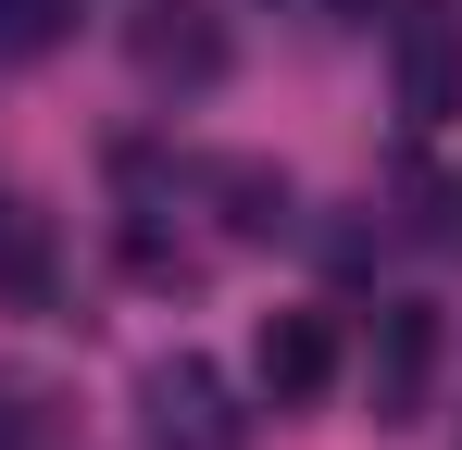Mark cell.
Instances as JSON below:
<instances>
[{
    "label": "cell",
    "instance_id": "cell-1",
    "mask_svg": "<svg viewBox=\"0 0 462 450\" xmlns=\"http://www.w3.org/2000/svg\"><path fill=\"white\" fill-rule=\"evenodd\" d=\"M138 450H250V413L226 400V375L200 351H162L138 375Z\"/></svg>",
    "mask_w": 462,
    "mask_h": 450
},
{
    "label": "cell",
    "instance_id": "cell-2",
    "mask_svg": "<svg viewBox=\"0 0 462 450\" xmlns=\"http://www.w3.org/2000/svg\"><path fill=\"white\" fill-rule=\"evenodd\" d=\"M425 388H438V313H425V300H375V351H363V400H375V426H412Z\"/></svg>",
    "mask_w": 462,
    "mask_h": 450
},
{
    "label": "cell",
    "instance_id": "cell-5",
    "mask_svg": "<svg viewBox=\"0 0 462 450\" xmlns=\"http://www.w3.org/2000/svg\"><path fill=\"white\" fill-rule=\"evenodd\" d=\"M450 100H462V51H450V25H438V13H400V113H412V126H438Z\"/></svg>",
    "mask_w": 462,
    "mask_h": 450
},
{
    "label": "cell",
    "instance_id": "cell-7",
    "mask_svg": "<svg viewBox=\"0 0 462 450\" xmlns=\"http://www.w3.org/2000/svg\"><path fill=\"white\" fill-rule=\"evenodd\" d=\"M0 450H76V400H63L51 375L0 363Z\"/></svg>",
    "mask_w": 462,
    "mask_h": 450
},
{
    "label": "cell",
    "instance_id": "cell-3",
    "mask_svg": "<svg viewBox=\"0 0 462 450\" xmlns=\"http://www.w3.org/2000/svg\"><path fill=\"white\" fill-rule=\"evenodd\" d=\"M250 375H263V400L275 413H300L337 388V325L325 313H263V338H250Z\"/></svg>",
    "mask_w": 462,
    "mask_h": 450
},
{
    "label": "cell",
    "instance_id": "cell-9",
    "mask_svg": "<svg viewBox=\"0 0 462 450\" xmlns=\"http://www.w3.org/2000/svg\"><path fill=\"white\" fill-rule=\"evenodd\" d=\"M76 38V0H0V63H38Z\"/></svg>",
    "mask_w": 462,
    "mask_h": 450
},
{
    "label": "cell",
    "instance_id": "cell-10",
    "mask_svg": "<svg viewBox=\"0 0 462 450\" xmlns=\"http://www.w3.org/2000/svg\"><path fill=\"white\" fill-rule=\"evenodd\" d=\"M438 238L462 250V175H438Z\"/></svg>",
    "mask_w": 462,
    "mask_h": 450
},
{
    "label": "cell",
    "instance_id": "cell-6",
    "mask_svg": "<svg viewBox=\"0 0 462 450\" xmlns=\"http://www.w3.org/2000/svg\"><path fill=\"white\" fill-rule=\"evenodd\" d=\"M0 300L13 313H51V213L25 188H0Z\"/></svg>",
    "mask_w": 462,
    "mask_h": 450
},
{
    "label": "cell",
    "instance_id": "cell-8",
    "mask_svg": "<svg viewBox=\"0 0 462 450\" xmlns=\"http://www.w3.org/2000/svg\"><path fill=\"white\" fill-rule=\"evenodd\" d=\"M213 201H226L237 238H275V225H288V175H275V163H213Z\"/></svg>",
    "mask_w": 462,
    "mask_h": 450
},
{
    "label": "cell",
    "instance_id": "cell-4",
    "mask_svg": "<svg viewBox=\"0 0 462 450\" xmlns=\"http://www.w3.org/2000/svg\"><path fill=\"white\" fill-rule=\"evenodd\" d=\"M125 51H138V75H151V88H213V75H226V25H213L200 0H151Z\"/></svg>",
    "mask_w": 462,
    "mask_h": 450
},
{
    "label": "cell",
    "instance_id": "cell-11",
    "mask_svg": "<svg viewBox=\"0 0 462 450\" xmlns=\"http://www.w3.org/2000/svg\"><path fill=\"white\" fill-rule=\"evenodd\" d=\"M337 13H387V0H337Z\"/></svg>",
    "mask_w": 462,
    "mask_h": 450
}]
</instances>
